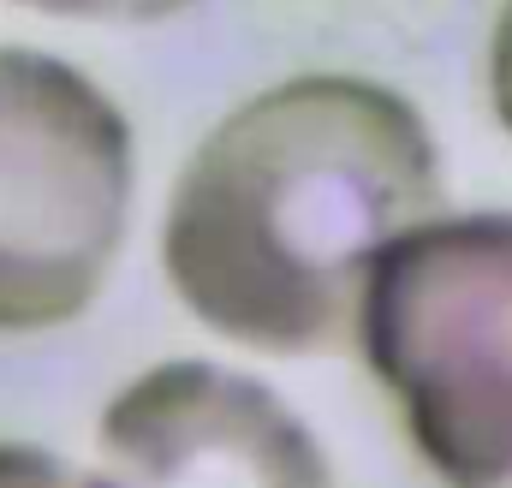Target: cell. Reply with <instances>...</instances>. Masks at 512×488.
<instances>
[{
	"label": "cell",
	"mask_w": 512,
	"mask_h": 488,
	"mask_svg": "<svg viewBox=\"0 0 512 488\" xmlns=\"http://www.w3.org/2000/svg\"><path fill=\"white\" fill-rule=\"evenodd\" d=\"M441 209V149L376 78L310 72L256 90L215 125L161 221L179 304L262 358L352 346L358 292L405 227Z\"/></svg>",
	"instance_id": "6da1fadb"
},
{
	"label": "cell",
	"mask_w": 512,
	"mask_h": 488,
	"mask_svg": "<svg viewBox=\"0 0 512 488\" xmlns=\"http://www.w3.org/2000/svg\"><path fill=\"white\" fill-rule=\"evenodd\" d=\"M358 352L447 488H512V215H429L376 250Z\"/></svg>",
	"instance_id": "7a4b0ae2"
},
{
	"label": "cell",
	"mask_w": 512,
	"mask_h": 488,
	"mask_svg": "<svg viewBox=\"0 0 512 488\" xmlns=\"http://www.w3.org/2000/svg\"><path fill=\"white\" fill-rule=\"evenodd\" d=\"M96 447L114 488H334L328 453L274 387L203 358L155 364L120 387Z\"/></svg>",
	"instance_id": "277c9868"
},
{
	"label": "cell",
	"mask_w": 512,
	"mask_h": 488,
	"mask_svg": "<svg viewBox=\"0 0 512 488\" xmlns=\"http://www.w3.org/2000/svg\"><path fill=\"white\" fill-rule=\"evenodd\" d=\"M18 6L48 12V18H78V24H155L197 0H18Z\"/></svg>",
	"instance_id": "8992f818"
},
{
	"label": "cell",
	"mask_w": 512,
	"mask_h": 488,
	"mask_svg": "<svg viewBox=\"0 0 512 488\" xmlns=\"http://www.w3.org/2000/svg\"><path fill=\"white\" fill-rule=\"evenodd\" d=\"M0 488H114L102 471H78L42 447L0 441Z\"/></svg>",
	"instance_id": "5b68a950"
},
{
	"label": "cell",
	"mask_w": 512,
	"mask_h": 488,
	"mask_svg": "<svg viewBox=\"0 0 512 488\" xmlns=\"http://www.w3.org/2000/svg\"><path fill=\"white\" fill-rule=\"evenodd\" d=\"M489 108L512 137V0H501L495 30H489Z\"/></svg>",
	"instance_id": "52a82bcc"
},
{
	"label": "cell",
	"mask_w": 512,
	"mask_h": 488,
	"mask_svg": "<svg viewBox=\"0 0 512 488\" xmlns=\"http://www.w3.org/2000/svg\"><path fill=\"white\" fill-rule=\"evenodd\" d=\"M137 197L114 96L42 48H0V334H42L96 304Z\"/></svg>",
	"instance_id": "3957f363"
}]
</instances>
